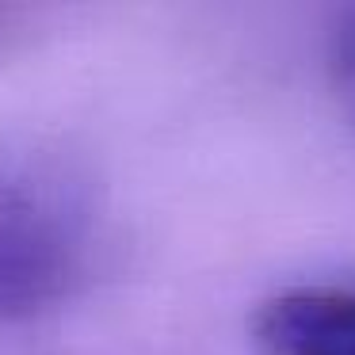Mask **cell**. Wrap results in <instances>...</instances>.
<instances>
[{
  "instance_id": "obj_1",
  "label": "cell",
  "mask_w": 355,
  "mask_h": 355,
  "mask_svg": "<svg viewBox=\"0 0 355 355\" xmlns=\"http://www.w3.org/2000/svg\"><path fill=\"white\" fill-rule=\"evenodd\" d=\"M85 275V248L46 210L0 202V324L65 302Z\"/></svg>"
},
{
  "instance_id": "obj_2",
  "label": "cell",
  "mask_w": 355,
  "mask_h": 355,
  "mask_svg": "<svg viewBox=\"0 0 355 355\" xmlns=\"http://www.w3.org/2000/svg\"><path fill=\"white\" fill-rule=\"evenodd\" d=\"M256 355H355V286L302 283L260 298L248 313Z\"/></svg>"
},
{
  "instance_id": "obj_3",
  "label": "cell",
  "mask_w": 355,
  "mask_h": 355,
  "mask_svg": "<svg viewBox=\"0 0 355 355\" xmlns=\"http://www.w3.org/2000/svg\"><path fill=\"white\" fill-rule=\"evenodd\" d=\"M329 85L355 126V8H344L329 35Z\"/></svg>"
}]
</instances>
